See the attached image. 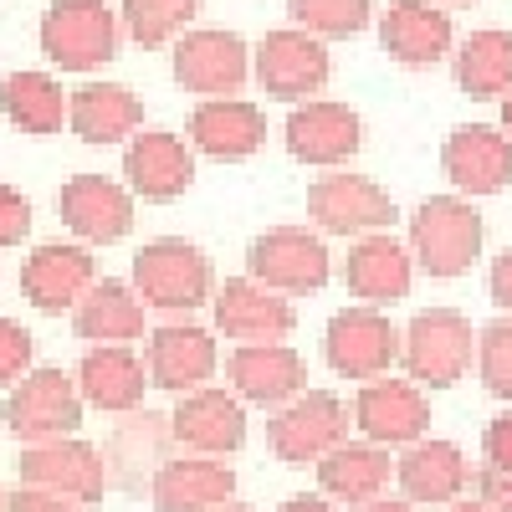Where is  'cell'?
<instances>
[{
  "label": "cell",
  "instance_id": "6da1fadb",
  "mask_svg": "<svg viewBox=\"0 0 512 512\" xmlns=\"http://www.w3.org/2000/svg\"><path fill=\"white\" fill-rule=\"evenodd\" d=\"M134 292L144 297V308L169 313V318H190L195 308H205L216 297V267L195 241L180 236H159L134 256Z\"/></svg>",
  "mask_w": 512,
  "mask_h": 512
},
{
  "label": "cell",
  "instance_id": "7a4b0ae2",
  "mask_svg": "<svg viewBox=\"0 0 512 512\" xmlns=\"http://www.w3.org/2000/svg\"><path fill=\"white\" fill-rule=\"evenodd\" d=\"M482 216L461 195H431L410 216V256L431 277H461L482 256Z\"/></svg>",
  "mask_w": 512,
  "mask_h": 512
},
{
  "label": "cell",
  "instance_id": "3957f363",
  "mask_svg": "<svg viewBox=\"0 0 512 512\" xmlns=\"http://www.w3.org/2000/svg\"><path fill=\"white\" fill-rule=\"evenodd\" d=\"M0 420L21 446H47L82 431V390L62 369H31L16 390H6Z\"/></svg>",
  "mask_w": 512,
  "mask_h": 512
},
{
  "label": "cell",
  "instance_id": "277c9868",
  "mask_svg": "<svg viewBox=\"0 0 512 512\" xmlns=\"http://www.w3.org/2000/svg\"><path fill=\"white\" fill-rule=\"evenodd\" d=\"M472 354H477V333L456 308L415 313L410 328L400 333V364L420 390H451L472 369Z\"/></svg>",
  "mask_w": 512,
  "mask_h": 512
},
{
  "label": "cell",
  "instance_id": "5b68a950",
  "mask_svg": "<svg viewBox=\"0 0 512 512\" xmlns=\"http://www.w3.org/2000/svg\"><path fill=\"white\" fill-rule=\"evenodd\" d=\"M118 16L103 0H52L41 16V52L62 72H93L118 52Z\"/></svg>",
  "mask_w": 512,
  "mask_h": 512
},
{
  "label": "cell",
  "instance_id": "8992f818",
  "mask_svg": "<svg viewBox=\"0 0 512 512\" xmlns=\"http://www.w3.org/2000/svg\"><path fill=\"white\" fill-rule=\"evenodd\" d=\"M349 441V405L328 390H303L267 420V446L287 466H318L328 451Z\"/></svg>",
  "mask_w": 512,
  "mask_h": 512
},
{
  "label": "cell",
  "instance_id": "52a82bcc",
  "mask_svg": "<svg viewBox=\"0 0 512 512\" xmlns=\"http://www.w3.org/2000/svg\"><path fill=\"white\" fill-rule=\"evenodd\" d=\"M251 77L262 82L267 98L303 103V98L323 93V82L333 77V62H328V47L318 36L297 31V26H282V31H267L262 41H256Z\"/></svg>",
  "mask_w": 512,
  "mask_h": 512
},
{
  "label": "cell",
  "instance_id": "ba28073f",
  "mask_svg": "<svg viewBox=\"0 0 512 512\" xmlns=\"http://www.w3.org/2000/svg\"><path fill=\"white\" fill-rule=\"evenodd\" d=\"M246 267L251 277L282 292V297H308V292H323L328 277H333V262H328V246L323 236L303 231V226H277L267 236H256L246 246Z\"/></svg>",
  "mask_w": 512,
  "mask_h": 512
},
{
  "label": "cell",
  "instance_id": "9c48e42d",
  "mask_svg": "<svg viewBox=\"0 0 512 512\" xmlns=\"http://www.w3.org/2000/svg\"><path fill=\"white\" fill-rule=\"evenodd\" d=\"M308 216L328 236H374L400 221V205L384 195L369 175H349V169H328L323 180L308 185Z\"/></svg>",
  "mask_w": 512,
  "mask_h": 512
},
{
  "label": "cell",
  "instance_id": "30bf717a",
  "mask_svg": "<svg viewBox=\"0 0 512 512\" xmlns=\"http://www.w3.org/2000/svg\"><path fill=\"white\" fill-rule=\"evenodd\" d=\"M323 354L344 379H384V369L400 359V328L374 308H344L323 328Z\"/></svg>",
  "mask_w": 512,
  "mask_h": 512
},
{
  "label": "cell",
  "instance_id": "8fae6325",
  "mask_svg": "<svg viewBox=\"0 0 512 512\" xmlns=\"http://www.w3.org/2000/svg\"><path fill=\"white\" fill-rule=\"evenodd\" d=\"M16 472H21V487H41V492H62L72 502H103L108 492V461L98 446L88 441H47V446H26L21 461H16Z\"/></svg>",
  "mask_w": 512,
  "mask_h": 512
},
{
  "label": "cell",
  "instance_id": "7c38bea8",
  "mask_svg": "<svg viewBox=\"0 0 512 512\" xmlns=\"http://www.w3.org/2000/svg\"><path fill=\"white\" fill-rule=\"evenodd\" d=\"M221 354H216V333L190 323V318H175V323H159L149 333V349H144V369H149V384L164 395H195L200 384L216 374Z\"/></svg>",
  "mask_w": 512,
  "mask_h": 512
},
{
  "label": "cell",
  "instance_id": "4fadbf2b",
  "mask_svg": "<svg viewBox=\"0 0 512 512\" xmlns=\"http://www.w3.org/2000/svg\"><path fill=\"white\" fill-rule=\"evenodd\" d=\"M251 77V47L236 31H185L175 41V82L200 98H236Z\"/></svg>",
  "mask_w": 512,
  "mask_h": 512
},
{
  "label": "cell",
  "instance_id": "5bb4252c",
  "mask_svg": "<svg viewBox=\"0 0 512 512\" xmlns=\"http://www.w3.org/2000/svg\"><path fill=\"white\" fill-rule=\"evenodd\" d=\"M210 318H216V333L236 338V344H282L297 328L292 303L256 277H226V287H216L210 297Z\"/></svg>",
  "mask_w": 512,
  "mask_h": 512
},
{
  "label": "cell",
  "instance_id": "9a60e30c",
  "mask_svg": "<svg viewBox=\"0 0 512 512\" xmlns=\"http://www.w3.org/2000/svg\"><path fill=\"white\" fill-rule=\"evenodd\" d=\"M354 425L374 446H415L431 431V400L415 379H369L354 395Z\"/></svg>",
  "mask_w": 512,
  "mask_h": 512
},
{
  "label": "cell",
  "instance_id": "2e32d148",
  "mask_svg": "<svg viewBox=\"0 0 512 512\" xmlns=\"http://www.w3.org/2000/svg\"><path fill=\"white\" fill-rule=\"evenodd\" d=\"M57 216L82 246H113L134 226V195L108 175H72L57 195Z\"/></svg>",
  "mask_w": 512,
  "mask_h": 512
},
{
  "label": "cell",
  "instance_id": "e0dca14e",
  "mask_svg": "<svg viewBox=\"0 0 512 512\" xmlns=\"http://www.w3.org/2000/svg\"><path fill=\"white\" fill-rule=\"evenodd\" d=\"M226 379L241 405H262V410H282L308 390V364L287 344H241L226 359Z\"/></svg>",
  "mask_w": 512,
  "mask_h": 512
},
{
  "label": "cell",
  "instance_id": "ac0fdd59",
  "mask_svg": "<svg viewBox=\"0 0 512 512\" xmlns=\"http://www.w3.org/2000/svg\"><path fill=\"white\" fill-rule=\"evenodd\" d=\"M93 282H98L93 251L88 246H67V241L36 246L26 256V267H21V297L36 313H67V308H77Z\"/></svg>",
  "mask_w": 512,
  "mask_h": 512
},
{
  "label": "cell",
  "instance_id": "d6986e66",
  "mask_svg": "<svg viewBox=\"0 0 512 512\" xmlns=\"http://www.w3.org/2000/svg\"><path fill=\"white\" fill-rule=\"evenodd\" d=\"M441 169L461 195H497L512 185V139L492 123H461L441 144Z\"/></svg>",
  "mask_w": 512,
  "mask_h": 512
},
{
  "label": "cell",
  "instance_id": "ffe728a7",
  "mask_svg": "<svg viewBox=\"0 0 512 512\" xmlns=\"http://www.w3.org/2000/svg\"><path fill=\"white\" fill-rule=\"evenodd\" d=\"M123 180L144 200H180L195 185V149L169 128H144L123 149Z\"/></svg>",
  "mask_w": 512,
  "mask_h": 512
},
{
  "label": "cell",
  "instance_id": "44dd1931",
  "mask_svg": "<svg viewBox=\"0 0 512 512\" xmlns=\"http://www.w3.org/2000/svg\"><path fill=\"white\" fill-rule=\"evenodd\" d=\"M169 436L195 456H231L246 446V405L231 390L180 395L175 415H169Z\"/></svg>",
  "mask_w": 512,
  "mask_h": 512
},
{
  "label": "cell",
  "instance_id": "7402d4cb",
  "mask_svg": "<svg viewBox=\"0 0 512 512\" xmlns=\"http://www.w3.org/2000/svg\"><path fill=\"white\" fill-rule=\"evenodd\" d=\"M154 512H210L236 502V472L226 456H169L149 482Z\"/></svg>",
  "mask_w": 512,
  "mask_h": 512
},
{
  "label": "cell",
  "instance_id": "603a6c76",
  "mask_svg": "<svg viewBox=\"0 0 512 512\" xmlns=\"http://www.w3.org/2000/svg\"><path fill=\"white\" fill-rule=\"evenodd\" d=\"M282 139L303 164H344L364 144V123L349 103H303L287 113Z\"/></svg>",
  "mask_w": 512,
  "mask_h": 512
},
{
  "label": "cell",
  "instance_id": "cb8c5ba5",
  "mask_svg": "<svg viewBox=\"0 0 512 512\" xmlns=\"http://www.w3.org/2000/svg\"><path fill=\"white\" fill-rule=\"evenodd\" d=\"M338 272H344V282L359 303H400L415 282V256L390 231H374V236H359L349 246Z\"/></svg>",
  "mask_w": 512,
  "mask_h": 512
},
{
  "label": "cell",
  "instance_id": "d4e9b609",
  "mask_svg": "<svg viewBox=\"0 0 512 512\" xmlns=\"http://www.w3.org/2000/svg\"><path fill=\"white\" fill-rule=\"evenodd\" d=\"M267 144V113L256 103L241 98H210L190 113V149H200L205 159H251L256 149Z\"/></svg>",
  "mask_w": 512,
  "mask_h": 512
},
{
  "label": "cell",
  "instance_id": "484cf974",
  "mask_svg": "<svg viewBox=\"0 0 512 512\" xmlns=\"http://www.w3.org/2000/svg\"><path fill=\"white\" fill-rule=\"evenodd\" d=\"M67 123L82 144H123L139 134L144 123V103L134 88H123V82H82V88L67 98Z\"/></svg>",
  "mask_w": 512,
  "mask_h": 512
},
{
  "label": "cell",
  "instance_id": "4316f807",
  "mask_svg": "<svg viewBox=\"0 0 512 512\" xmlns=\"http://www.w3.org/2000/svg\"><path fill=\"white\" fill-rule=\"evenodd\" d=\"M379 41L384 52L405 67H431L451 52V16L431 0H395L379 16Z\"/></svg>",
  "mask_w": 512,
  "mask_h": 512
},
{
  "label": "cell",
  "instance_id": "83f0119b",
  "mask_svg": "<svg viewBox=\"0 0 512 512\" xmlns=\"http://www.w3.org/2000/svg\"><path fill=\"white\" fill-rule=\"evenodd\" d=\"M144 323H149L144 297L134 292V282H118V277L93 282L88 297L72 308V328L88 344H134V338H144Z\"/></svg>",
  "mask_w": 512,
  "mask_h": 512
},
{
  "label": "cell",
  "instance_id": "f1b7e54d",
  "mask_svg": "<svg viewBox=\"0 0 512 512\" xmlns=\"http://www.w3.org/2000/svg\"><path fill=\"white\" fill-rule=\"evenodd\" d=\"M77 390L88 405L108 410V415H123V410H134L149 390V369L134 349H123V344H98L82 354L77 364Z\"/></svg>",
  "mask_w": 512,
  "mask_h": 512
},
{
  "label": "cell",
  "instance_id": "f546056e",
  "mask_svg": "<svg viewBox=\"0 0 512 512\" xmlns=\"http://www.w3.org/2000/svg\"><path fill=\"white\" fill-rule=\"evenodd\" d=\"M395 482L405 492V502H431V507H451L461 497V487L472 482L461 446L451 441H415L400 461H395Z\"/></svg>",
  "mask_w": 512,
  "mask_h": 512
},
{
  "label": "cell",
  "instance_id": "4dcf8cb0",
  "mask_svg": "<svg viewBox=\"0 0 512 512\" xmlns=\"http://www.w3.org/2000/svg\"><path fill=\"white\" fill-rule=\"evenodd\" d=\"M395 477V461H390V446H374V441H344L338 451H328L318 461V487L328 502H349V507H364L374 497H384Z\"/></svg>",
  "mask_w": 512,
  "mask_h": 512
},
{
  "label": "cell",
  "instance_id": "1f68e13d",
  "mask_svg": "<svg viewBox=\"0 0 512 512\" xmlns=\"http://www.w3.org/2000/svg\"><path fill=\"white\" fill-rule=\"evenodd\" d=\"M456 82L472 98H507L512 93V31H472L456 47Z\"/></svg>",
  "mask_w": 512,
  "mask_h": 512
},
{
  "label": "cell",
  "instance_id": "d6a6232c",
  "mask_svg": "<svg viewBox=\"0 0 512 512\" xmlns=\"http://www.w3.org/2000/svg\"><path fill=\"white\" fill-rule=\"evenodd\" d=\"M0 108H6L11 128H21V134H57L67 123V93L47 72H6Z\"/></svg>",
  "mask_w": 512,
  "mask_h": 512
},
{
  "label": "cell",
  "instance_id": "836d02e7",
  "mask_svg": "<svg viewBox=\"0 0 512 512\" xmlns=\"http://www.w3.org/2000/svg\"><path fill=\"white\" fill-rule=\"evenodd\" d=\"M200 11V0H123V31L139 41L144 52L164 47V41H175Z\"/></svg>",
  "mask_w": 512,
  "mask_h": 512
},
{
  "label": "cell",
  "instance_id": "e575fe53",
  "mask_svg": "<svg viewBox=\"0 0 512 512\" xmlns=\"http://www.w3.org/2000/svg\"><path fill=\"white\" fill-rule=\"evenodd\" d=\"M374 0H287V16L297 31H308L318 41H349L369 26Z\"/></svg>",
  "mask_w": 512,
  "mask_h": 512
},
{
  "label": "cell",
  "instance_id": "d590c367",
  "mask_svg": "<svg viewBox=\"0 0 512 512\" xmlns=\"http://www.w3.org/2000/svg\"><path fill=\"white\" fill-rule=\"evenodd\" d=\"M477 374L492 400L512 405V318H497L477 333Z\"/></svg>",
  "mask_w": 512,
  "mask_h": 512
},
{
  "label": "cell",
  "instance_id": "8d00e7d4",
  "mask_svg": "<svg viewBox=\"0 0 512 512\" xmlns=\"http://www.w3.org/2000/svg\"><path fill=\"white\" fill-rule=\"evenodd\" d=\"M31 359H36L31 333L16 318H0V390H16V384L31 374Z\"/></svg>",
  "mask_w": 512,
  "mask_h": 512
},
{
  "label": "cell",
  "instance_id": "74e56055",
  "mask_svg": "<svg viewBox=\"0 0 512 512\" xmlns=\"http://www.w3.org/2000/svg\"><path fill=\"white\" fill-rule=\"evenodd\" d=\"M26 236H31V200L0 185V246H21Z\"/></svg>",
  "mask_w": 512,
  "mask_h": 512
},
{
  "label": "cell",
  "instance_id": "f35d334b",
  "mask_svg": "<svg viewBox=\"0 0 512 512\" xmlns=\"http://www.w3.org/2000/svg\"><path fill=\"white\" fill-rule=\"evenodd\" d=\"M482 456H487L492 472H507L512 477V410H502L482 431Z\"/></svg>",
  "mask_w": 512,
  "mask_h": 512
},
{
  "label": "cell",
  "instance_id": "ab89813d",
  "mask_svg": "<svg viewBox=\"0 0 512 512\" xmlns=\"http://www.w3.org/2000/svg\"><path fill=\"white\" fill-rule=\"evenodd\" d=\"M6 512H82V502H72L62 492H41V487H16Z\"/></svg>",
  "mask_w": 512,
  "mask_h": 512
},
{
  "label": "cell",
  "instance_id": "60d3db41",
  "mask_svg": "<svg viewBox=\"0 0 512 512\" xmlns=\"http://www.w3.org/2000/svg\"><path fill=\"white\" fill-rule=\"evenodd\" d=\"M477 497L492 507V512H512V477L507 472H477Z\"/></svg>",
  "mask_w": 512,
  "mask_h": 512
},
{
  "label": "cell",
  "instance_id": "b9f144b4",
  "mask_svg": "<svg viewBox=\"0 0 512 512\" xmlns=\"http://www.w3.org/2000/svg\"><path fill=\"white\" fill-rule=\"evenodd\" d=\"M487 292H492V303L512 318V246L492 262V272H487Z\"/></svg>",
  "mask_w": 512,
  "mask_h": 512
},
{
  "label": "cell",
  "instance_id": "7bdbcfd3",
  "mask_svg": "<svg viewBox=\"0 0 512 512\" xmlns=\"http://www.w3.org/2000/svg\"><path fill=\"white\" fill-rule=\"evenodd\" d=\"M277 512H338V507H333L323 492H297V497H287Z\"/></svg>",
  "mask_w": 512,
  "mask_h": 512
},
{
  "label": "cell",
  "instance_id": "ee69618b",
  "mask_svg": "<svg viewBox=\"0 0 512 512\" xmlns=\"http://www.w3.org/2000/svg\"><path fill=\"white\" fill-rule=\"evenodd\" d=\"M354 512H415V502H405V497H374V502H364Z\"/></svg>",
  "mask_w": 512,
  "mask_h": 512
},
{
  "label": "cell",
  "instance_id": "f6af8a7d",
  "mask_svg": "<svg viewBox=\"0 0 512 512\" xmlns=\"http://www.w3.org/2000/svg\"><path fill=\"white\" fill-rule=\"evenodd\" d=\"M446 512H492V507H487L482 497H472V502H461V497H456V502H451Z\"/></svg>",
  "mask_w": 512,
  "mask_h": 512
},
{
  "label": "cell",
  "instance_id": "bcb514c9",
  "mask_svg": "<svg viewBox=\"0 0 512 512\" xmlns=\"http://www.w3.org/2000/svg\"><path fill=\"white\" fill-rule=\"evenodd\" d=\"M502 134H507V139H512V93H507V98H502Z\"/></svg>",
  "mask_w": 512,
  "mask_h": 512
},
{
  "label": "cell",
  "instance_id": "7dc6e473",
  "mask_svg": "<svg viewBox=\"0 0 512 512\" xmlns=\"http://www.w3.org/2000/svg\"><path fill=\"white\" fill-rule=\"evenodd\" d=\"M210 512H256V507H246V502H221V507H210Z\"/></svg>",
  "mask_w": 512,
  "mask_h": 512
},
{
  "label": "cell",
  "instance_id": "c3c4849f",
  "mask_svg": "<svg viewBox=\"0 0 512 512\" xmlns=\"http://www.w3.org/2000/svg\"><path fill=\"white\" fill-rule=\"evenodd\" d=\"M6 502H11V497H6V487H0V512H6Z\"/></svg>",
  "mask_w": 512,
  "mask_h": 512
},
{
  "label": "cell",
  "instance_id": "681fc988",
  "mask_svg": "<svg viewBox=\"0 0 512 512\" xmlns=\"http://www.w3.org/2000/svg\"><path fill=\"white\" fill-rule=\"evenodd\" d=\"M446 6H472V0H446Z\"/></svg>",
  "mask_w": 512,
  "mask_h": 512
}]
</instances>
